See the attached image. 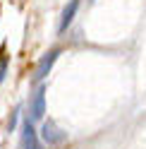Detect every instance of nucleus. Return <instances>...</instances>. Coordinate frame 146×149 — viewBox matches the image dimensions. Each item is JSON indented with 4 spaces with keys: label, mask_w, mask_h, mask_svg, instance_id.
<instances>
[{
    "label": "nucleus",
    "mask_w": 146,
    "mask_h": 149,
    "mask_svg": "<svg viewBox=\"0 0 146 149\" xmlns=\"http://www.w3.org/2000/svg\"><path fill=\"white\" fill-rule=\"evenodd\" d=\"M45 113V89L39 87L31 96V104H29V120H41Z\"/></svg>",
    "instance_id": "nucleus-3"
},
{
    "label": "nucleus",
    "mask_w": 146,
    "mask_h": 149,
    "mask_svg": "<svg viewBox=\"0 0 146 149\" xmlns=\"http://www.w3.org/2000/svg\"><path fill=\"white\" fill-rule=\"evenodd\" d=\"M58 55H60V48H50L48 53H43V58L39 60V65H36V70H34V79H36V82H41L45 74L50 72L53 63L58 60Z\"/></svg>",
    "instance_id": "nucleus-2"
},
{
    "label": "nucleus",
    "mask_w": 146,
    "mask_h": 149,
    "mask_svg": "<svg viewBox=\"0 0 146 149\" xmlns=\"http://www.w3.org/2000/svg\"><path fill=\"white\" fill-rule=\"evenodd\" d=\"M7 70H10V55L5 53V48H0V84L5 82Z\"/></svg>",
    "instance_id": "nucleus-5"
},
{
    "label": "nucleus",
    "mask_w": 146,
    "mask_h": 149,
    "mask_svg": "<svg viewBox=\"0 0 146 149\" xmlns=\"http://www.w3.org/2000/svg\"><path fill=\"white\" fill-rule=\"evenodd\" d=\"M41 139L48 147H62L67 142V132L58 127L55 120H43V125H41Z\"/></svg>",
    "instance_id": "nucleus-1"
},
{
    "label": "nucleus",
    "mask_w": 146,
    "mask_h": 149,
    "mask_svg": "<svg viewBox=\"0 0 146 149\" xmlns=\"http://www.w3.org/2000/svg\"><path fill=\"white\" fill-rule=\"evenodd\" d=\"M79 10V0H70V5L62 10V17H60V24H58V31H67V26L72 24V19H74V15Z\"/></svg>",
    "instance_id": "nucleus-4"
}]
</instances>
